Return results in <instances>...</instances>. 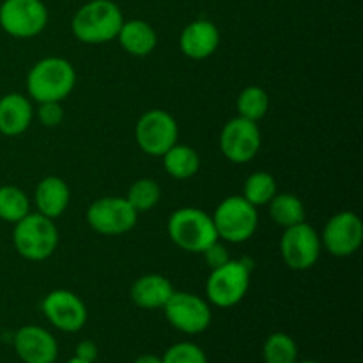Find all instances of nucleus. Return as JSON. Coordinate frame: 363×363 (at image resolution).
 I'll use <instances>...</instances> for the list:
<instances>
[{
	"instance_id": "8",
	"label": "nucleus",
	"mask_w": 363,
	"mask_h": 363,
	"mask_svg": "<svg viewBox=\"0 0 363 363\" xmlns=\"http://www.w3.org/2000/svg\"><path fill=\"white\" fill-rule=\"evenodd\" d=\"M137 144L145 155L162 158L179 138V126L169 112L160 108L147 110L142 113L135 126Z\"/></svg>"
},
{
	"instance_id": "19",
	"label": "nucleus",
	"mask_w": 363,
	"mask_h": 363,
	"mask_svg": "<svg viewBox=\"0 0 363 363\" xmlns=\"http://www.w3.org/2000/svg\"><path fill=\"white\" fill-rule=\"evenodd\" d=\"M69 186H67L66 181L59 176L45 177V179L39 181V184L35 186V209H38V213H41V215L48 216V218L52 220L64 215V211H66L67 206H69Z\"/></svg>"
},
{
	"instance_id": "18",
	"label": "nucleus",
	"mask_w": 363,
	"mask_h": 363,
	"mask_svg": "<svg viewBox=\"0 0 363 363\" xmlns=\"http://www.w3.org/2000/svg\"><path fill=\"white\" fill-rule=\"evenodd\" d=\"M174 286L167 277L160 273H149L133 282L130 291L131 301L144 311L163 308L174 294Z\"/></svg>"
},
{
	"instance_id": "34",
	"label": "nucleus",
	"mask_w": 363,
	"mask_h": 363,
	"mask_svg": "<svg viewBox=\"0 0 363 363\" xmlns=\"http://www.w3.org/2000/svg\"><path fill=\"white\" fill-rule=\"evenodd\" d=\"M296 363H321V362H318V360H303V362H296Z\"/></svg>"
},
{
	"instance_id": "1",
	"label": "nucleus",
	"mask_w": 363,
	"mask_h": 363,
	"mask_svg": "<svg viewBox=\"0 0 363 363\" xmlns=\"http://www.w3.org/2000/svg\"><path fill=\"white\" fill-rule=\"evenodd\" d=\"M124 16L121 7L112 0H91L74 13L71 30L85 45H103L117 39Z\"/></svg>"
},
{
	"instance_id": "25",
	"label": "nucleus",
	"mask_w": 363,
	"mask_h": 363,
	"mask_svg": "<svg viewBox=\"0 0 363 363\" xmlns=\"http://www.w3.org/2000/svg\"><path fill=\"white\" fill-rule=\"evenodd\" d=\"M238 113L240 117H245V119H250L259 123L262 117L268 113L269 108V96L268 92L264 91L259 85H248L238 96Z\"/></svg>"
},
{
	"instance_id": "14",
	"label": "nucleus",
	"mask_w": 363,
	"mask_h": 363,
	"mask_svg": "<svg viewBox=\"0 0 363 363\" xmlns=\"http://www.w3.org/2000/svg\"><path fill=\"white\" fill-rule=\"evenodd\" d=\"M45 318L57 330L66 333H77L87 323V307L80 296L67 289H55L45 296L41 303Z\"/></svg>"
},
{
	"instance_id": "2",
	"label": "nucleus",
	"mask_w": 363,
	"mask_h": 363,
	"mask_svg": "<svg viewBox=\"0 0 363 363\" xmlns=\"http://www.w3.org/2000/svg\"><path fill=\"white\" fill-rule=\"evenodd\" d=\"M77 85V71L62 57H45L27 74V92L34 101L62 103Z\"/></svg>"
},
{
	"instance_id": "15",
	"label": "nucleus",
	"mask_w": 363,
	"mask_h": 363,
	"mask_svg": "<svg viewBox=\"0 0 363 363\" xmlns=\"http://www.w3.org/2000/svg\"><path fill=\"white\" fill-rule=\"evenodd\" d=\"M14 351L23 363H55L59 344L48 330L27 325L14 335Z\"/></svg>"
},
{
	"instance_id": "24",
	"label": "nucleus",
	"mask_w": 363,
	"mask_h": 363,
	"mask_svg": "<svg viewBox=\"0 0 363 363\" xmlns=\"http://www.w3.org/2000/svg\"><path fill=\"white\" fill-rule=\"evenodd\" d=\"M30 213V201L21 188L0 186V220L9 223L20 222Z\"/></svg>"
},
{
	"instance_id": "4",
	"label": "nucleus",
	"mask_w": 363,
	"mask_h": 363,
	"mask_svg": "<svg viewBox=\"0 0 363 363\" xmlns=\"http://www.w3.org/2000/svg\"><path fill=\"white\" fill-rule=\"evenodd\" d=\"M13 243L18 254L27 261H45L57 250L59 230L48 216L28 213L14 223Z\"/></svg>"
},
{
	"instance_id": "30",
	"label": "nucleus",
	"mask_w": 363,
	"mask_h": 363,
	"mask_svg": "<svg viewBox=\"0 0 363 363\" xmlns=\"http://www.w3.org/2000/svg\"><path fill=\"white\" fill-rule=\"evenodd\" d=\"M202 255H204L206 262H208V266L211 269L220 268V266L225 264L227 261H230L229 252H227V248L220 243V240L215 241L213 245H209V247L202 252Z\"/></svg>"
},
{
	"instance_id": "12",
	"label": "nucleus",
	"mask_w": 363,
	"mask_h": 363,
	"mask_svg": "<svg viewBox=\"0 0 363 363\" xmlns=\"http://www.w3.org/2000/svg\"><path fill=\"white\" fill-rule=\"evenodd\" d=\"M262 145L261 128L255 121L245 117H234L220 133L222 155L233 163H248L257 156Z\"/></svg>"
},
{
	"instance_id": "11",
	"label": "nucleus",
	"mask_w": 363,
	"mask_h": 363,
	"mask_svg": "<svg viewBox=\"0 0 363 363\" xmlns=\"http://www.w3.org/2000/svg\"><path fill=\"white\" fill-rule=\"evenodd\" d=\"M163 311L167 321L186 335H199L206 332L213 319L208 301L197 294L184 293V291H174Z\"/></svg>"
},
{
	"instance_id": "3",
	"label": "nucleus",
	"mask_w": 363,
	"mask_h": 363,
	"mask_svg": "<svg viewBox=\"0 0 363 363\" xmlns=\"http://www.w3.org/2000/svg\"><path fill=\"white\" fill-rule=\"evenodd\" d=\"M167 230L176 247L194 254H202L209 245L218 241L213 216L199 208L176 209L170 215Z\"/></svg>"
},
{
	"instance_id": "22",
	"label": "nucleus",
	"mask_w": 363,
	"mask_h": 363,
	"mask_svg": "<svg viewBox=\"0 0 363 363\" xmlns=\"http://www.w3.org/2000/svg\"><path fill=\"white\" fill-rule=\"evenodd\" d=\"M268 206L272 220L284 229L305 222L307 216L303 201L294 194H277Z\"/></svg>"
},
{
	"instance_id": "21",
	"label": "nucleus",
	"mask_w": 363,
	"mask_h": 363,
	"mask_svg": "<svg viewBox=\"0 0 363 363\" xmlns=\"http://www.w3.org/2000/svg\"><path fill=\"white\" fill-rule=\"evenodd\" d=\"M162 158L167 174L177 181L190 179L201 169L199 152L186 144H174Z\"/></svg>"
},
{
	"instance_id": "33",
	"label": "nucleus",
	"mask_w": 363,
	"mask_h": 363,
	"mask_svg": "<svg viewBox=\"0 0 363 363\" xmlns=\"http://www.w3.org/2000/svg\"><path fill=\"white\" fill-rule=\"evenodd\" d=\"M67 363H94V362H85V360H80V358L73 357V358H71V360L67 362Z\"/></svg>"
},
{
	"instance_id": "26",
	"label": "nucleus",
	"mask_w": 363,
	"mask_h": 363,
	"mask_svg": "<svg viewBox=\"0 0 363 363\" xmlns=\"http://www.w3.org/2000/svg\"><path fill=\"white\" fill-rule=\"evenodd\" d=\"M262 360L264 363H296L298 346L293 337L284 332L272 333L262 346Z\"/></svg>"
},
{
	"instance_id": "32",
	"label": "nucleus",
	"mask_w": 363,
	"mask_h": 363,
	"mask_svg": "<svg viewBox=\"0 0 363 363\" xmlns=\"http://www.w3.org/2000/svg\"><path fill=\"white\" fill-rule=\"evenodd\" d=\"M133 363H162V357H156V354H140Z\"/></svg>"
},
{
	"instance_id": "27",
	"label": "nucleus",
	"mask_w": 363,
	"mask_h": 363,
	"mask_svg": "<svg viewBox=\"0 0 363 363\" xmlns=\"http://www.w3.org/2000/svg\"><path fill=\"white\" fill-rule=\"evenodd\" d=\"M162 199V188L151 177H142L130 186L126 201L137 213L151 211Z\"/></svg>"
},
{
	"instance_id": "23",
	"label": "nucleus",
	"mask_w": 363,
	"mask_h": 363,
	"mask_svg": "<svg viewBox=\"0 0 363 363\" xmlns=\"http://www.w3.org/2000/svg\"><path fill=\"white\" fill-rule=\"evenodd\" d=\"M277 194H279L277 179L269 172H264V170L250 174L243 184V197L255 208L268 206L269 201Z\"/></svg>"
},
{
	"instance_id": "5",
	"label": "nucleus",
	"mask_w": 363,
	"mask_h": 363,
	"mask_svg": "<svg viewBox=\"0 0 363 363\" xmlns=\"http://www.w3.org/2000/svg\"><path fill=\"white\" fill-rule=\"evenodd\" d=\"M213 223L218 240L234 245L245 243L257 230V208L252 206L243 195H230L216 206Z\"/></svg>"
},
{
	"instance_id": "20",
	"label": "nucleus",
	"mask_w": 363,
	"mask_h": 363,
	"mask_svg": "<svg viewBox=\"0 0 363 363\" xmlns=\"http://www.w3.org/2000/svg\"><path fill=\"white\" fill-rule=\"evenodd\" d=\"M117 41L133 57H147L158 45V35L151 23L144 20H128L117 34Z\"/></svg>"
},
{
	"instance_id": "13",
	"label": "nucleus",
	"mask_w": 363,
	"mask_h": 363,
	"mask_svg": "<svg viewBox=\"0 0 363 363\" xmlns=\"http://www.w3.org/2000/svg\"><path fill=\"white\" fill-rule=\"evenodd\" d=\"M363 243V223L353 211H340L326 222L321 245L335 257H350Z\"/></svg>"
},
{
	"instance_id": "9",
	"label": "nucleus",
	"mask_w": 363,
	"mask_h": 363,
	"mask_svg": "<svg viewBox=\"0 0 363 363\" xmlns=\"http://www.w3.org/2000/svg\"><path fill=\"white\" fill-rule=\"evenodd\" d=\"M89 227L103 236H121L137 225L138 213L126 201V197H101L87 209Z\"/></svg>"
},
{
	"instance_id": "16",
	"label": "nucleus",
	"mask_w": 363,
	"mask_h": 363,
	"mask_svg": "<svg viewBox=\"0 0 363 363\" xmlns=\"http://www.w3.org/2000/svg\"><path fill=\"white\" fill-rule=\"evenodd\" d=\"M181 52L194 60L211 57L220 46V30L213 21L195 20L183 28L179 38Z\"/></svg>"
},
{
	"instance_id": "10",
	"label": "nucleus",
	"mask_w": 363,
	"mask_h": 363,
	"mask_svg": "<svg viewBox=\"0 0 363 363\" xmlns=\"http://www.w3.org/2000/svg\"><path fill=\"white\" fill-rule=\"evenodd\" d=\"M321 236L307 222L284 229L280 252L287 268L293 272H307L315 266L321 255Z\"/></svg>"
},
{
	"instance_id": "31",
	"label": "nucleus",
	"mask_w": 363,
	"mask_h": 363,
	"mask_svg": "<svg viewBox=\"0 0 363 363\" xmlns=\"http://www.w3.org/2000/svg\"><path fill=\"white\" fill-rule=\"evenodd\" d=\"M74 357L85 362H96L98 358V346L92 340H82L74 350Z\"/></svg>"
},
{
	"instance_id": "29",
	"label": "nucleus",
	"mask_w": 363,
	"mask_h": 363,
	"mask_svg": "<svg viewBox=\"0 0 363 363\" xmlns=\"http://www.w3.org/2000/svg\"><path fill=\"white\" fill-rule=\"evenodd\" d=\"M38 117H39V123H41L45 128L59 126V124L64 121L62 105H60L59 101L39 103Z\"/></svg>"
},
{
	"instance_id": "6",
	"label": "nucleus",
	"mask_w": 363,
	"mask_h": 363,
	"mask_svg": "<svg viewBox=\"0 0 363 363\" xmlns=\"http://www.w3.org/2000/svg\"><path fill=\"white\" fill-rule=\"evenodd\" d=\"M250 287V266L245 261H227L220 268L211 269L206 282L208 301L215 307H236Z\"/></svg>"
},
{
	"instance_id": "7",
	"label": "nucleus",
	"mask_w": 363,
	"mask_h": 363,
	"mask_svg": "<svg viewBox=\"0 0 363 363\" xmlns=\"http://www.w3.org/2000/svg\"><path fill=\"white\" fill-rule=\"evenodd\" d=\"M48 25V9L43 0H4L0 27L16 39L35 38Z\"/></svg>"
},
{
	"instance_id": "17",
	"label": "nucleus",
	"mask_w": 363,
	"mask_h": 363,
	"mask_svg": "<svg viewBox=\"0 0 363 363\" xmlns=\"http://www.w3.org/2000/svg\"><path fill=\"white\" fill-rule=\"evenodd\" d=\"M34 119V108L27 96L9 92L0 98V133L18 137L25 133Z\"/></svg>"
},
{
	"instance_id": "28",
	"label": "nucleus",
	"mask_w": 363,
	"mask_h": 363,
	"mask_svg": "<svg viewBox=\"0 0 363 363\" xmlns=\"http://www.w3.org/2000/svg\"><path fill=\"white\" fill-rule=\"evenodd\" d=\"M162 363H208V357L197 344L177 342L165 351Z\"/></svg>"
}]
</instances>
